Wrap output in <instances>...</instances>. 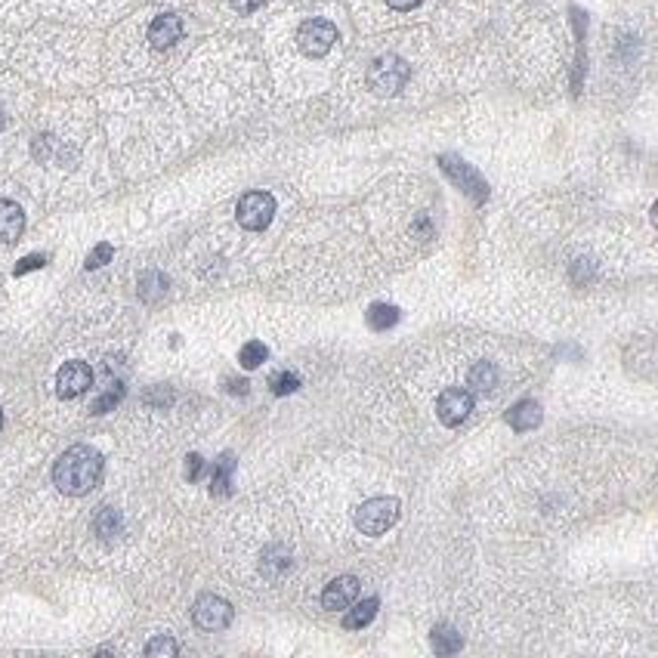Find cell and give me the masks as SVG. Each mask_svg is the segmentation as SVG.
Wrapping results in <instances>:
<instances>
[{"instance_id":"1","label":"cell","mask_w":658,"mask_h":658,"mask_svg":"<svg viewBox=\"0 0 658 658\" xmlns=\"http://www.w3.org/2000/svg\"><path fill=\"white\" fill-rule=\"evenodd\" d=\"M103 479V454L90 446H71L53 467V482L62 495L80 498L93 492Z\"/></svg>"},{"instance_id":"2","label":"cell","mask_w":658,"mask_h":658,"mask_svg":"<svg viewBox=\"0 0 658 658\" xmlns=\"http://www.w3.org/2000/svg\"><path fill=\"white\" fill-rule=\"evenodd\" d=\"M396 520H399V501L396 498H371L355 510V529L371 538L384 535Z\"/></svg>"},{"instance_id":"3","label":"cell","mask_w":658,"mask_h":658,"mask_svg":"<svg viewBox=\"0 0 658 658\" xmlns=\"http://www.w3.org/2000/svg\"><path fill=\"white\" fill-rule=\"evenodd\" d=\"M408 65L402 62L399 56H380L371 62V69H368V84H371L374 93H380V96H393V93H399L402 87L408 84Z\"/></svg>"},{"instance_id":"4","label":"cell","mask_w":658,"mask_h":658,"mask_svg":"<svg viewBox=\"0 0 658 658\" xmlns=\"http://www.w3.org/2000/svg\"><path fill=\"white\" fill-rule=\"evenodd\" d=\"M275 217V198L270 192H247L238 201V223L251 232H260L272 223Z\"/></svg>"},{"instance_id":"5","label":"cell","mask_w":658,"mask_h":658,"mask_svg":"<svg viewBox=\"0 0 658 658\" xmlns=\"http://www.w3.org/2000/svg\"><path fill=\"white\" fill-rule=\"evenodd\" d=\"M297 44L306 56H325V53L337 44V29H334L328 19H312V22L300 25Z\"/></svg>"},{"instance_id":"6","label":"cell","mask_w":658,"mask_h":658,"mask_svg":"<svg viewBox=\"0 0 658 658\" xmlns=\"http://www.w3.org/2000/svg\"><path fill=\"white\" fill-rule=\"evenodd\" d=\"M192 619L201 630H223V628H229V621H232V606L223 600V596L204 594V596H198V603H195Z\"/></svg>"},{"instance_id":"7","label":"cell","mask_w":658,"mask_h":658,"mask_svg":"<svg viewBox=\"0 0 658 658\" xmlns=\"http://www.w3.org/2000/svg\"><path fill=\"white\" fill-rule=\"evenodd\" d=\"M470 412H473V396L461 387L442 389L439 399H436V418L446 427H458Z\"/></svg>"},{"instance_id":"8","label":"cell","mask_w":658,"mask_h":658,"mask_svg":"<svg viewBox=\"0 0 658 658\" xmlns=\"http://www.w3.org/2000/svg\"><path fill=\"white\" fill-rule=\"evenodd\" d=\"M439 161H442V171H446L448 177H452L454 183H458L461 189H464V192L470 195V198L476 201V204H482V201L488 198V186H486V179H482L479 173L473 171V167L464 164V161L454 158V155H442Z\"/></svg>"},{"instance_id":"9","label":"cell","mask_w":658,"mask_h":658,"mask_svg":"<svg viewBox=\"0 0 658 658\" xmlns=\"http://www.w3.org/2000/svg\"><path fill=\"white\" fill-rule=\"evenodd\" d=\"M93 387V371L84 362H65L56 374V393L59 399H78Z\"/></svg>"},{"instance_id":"10","label":"cell","mask_w":658,"mask_h":658,"mask_svg":"<svg viewBox=\"0 0 658 658\" xmlns=\"http://www.w3.org/2000/svg\"><path fill=\"white\" fill-rule=\"evenodd\" d=\"M355 596H359V579H355V575H340V579H334L325 587V594H321V606L331 609V612H337V609L353 606Z\"/></svg>"},{"instance_id":"11","label":"cell","mask_w":658,"mask_h":658,"mask_svg":"<svg viewBox=\"0 0 658 658\" xmlns=\"http://www.w3.org/2000/svg\"><path fill=\"white\" fill-rule=\"evenodd\" d=\"M179 37H183V22H179V16H173V12H164V16H158L155 22L149 25V44L155 46V50H167V46H173Z\"/></svg>"},{"instance_id":"12","label":"cell","mask_w":658,"mask_h":658,"mask_svg":"<svg viewBox=\"0 0 658 658\" xmlns=\"http://www.w3.org/2000/svg\"><path fill=\"white\" fill-rule=\"evenodd\" d=\"M25 229V213L16 201H0V241L4 245H12V241L22 235Z\"/></svg>"},{"instance_id":"13","label":"cell","mask_w":658,"mask_h":658,"mask_svg":"<svg viewBox=\"0 0 658 658\" xmlns=\"http://www.w3.org/2000/svg\"><path fill=\"white\" fill-rule=\"evenodd\" d=\"M507 424L516 429V433H526V429H535L541 424V405L532 399H522L520 405H513V412L507 414Z\"/></svg>"},{"instance_id":"14","label":"cell","mask_w":658,"mask_h":658,"mask_svg":"<svg viewBox=\"0 0 658 658\" xmlns=\"http://www.w3.org/2000/svg\"><path fill=\"white\" fill-rule=\"evenodd\" d=\"M232 470H235V458L229 452L213 464V476H211V495L217 498H226L232 492Z\"/></svg>"},{"instance_id":"15","label":"cell","mask_w":658,"mask_h":658,"mask_svg":"<svg viewBox=\"0 0 658 658\" xmlns=\"http://www.w3.org/2000/svg\"><path fill=\"white\" fill-rule=\"evenodd\" d=\"M378 606H380L378 596H368V600L355 603V606L344 615V628L359 630V628H365V624H371V619L378 615Z\"/></svg>"},{"instance_id":"16","label":"cell","mask_w":658,"mask_h":658,"mask_svg":"<svg viewBox=\"0 0 658 658\" xmlns=\"http://www.w3.org/2000/svg\"><path fill=\"white\" fill-rule=\"evenodd\" d=\"M464 646V640H461V634L452 628V624H436L433 628V649L439 655H454L458 649Z\"/></svg>"},{"instance_id":"17","label":"cell","mask_w":658,"mask_h":658,"mask_svg":"<svg viewBox=\"0 0 658 658\" xmlns=\"http://www.w3.org/2000/svg\"><path fill=\"white\" fill-rule=\"evenodd\" d=\"M396 321H399V310L389 304H374L371 310H368V328H371V331H387Z\"/></svg>"},{"instance_id":"18","label":"cell","mask_w":658,"mask_h":658,"mask_svg":"<svg viewBox=\"0 0 658 658\" xmlns=\"http://www.w3.org/2000/svg\"><path fill=\"white\" fill-rule=\"evenodd\" d=\"M167 291V279L161 272H146L143 279H139V297L146 300V304H155V300L164 297Z\"/></svg>"},{"instance_id":"19","label":"cell","mask_w":658,"mask_h":658,"mask_svg":"<svg viewBox=\"0 0 658 658\" xmlns=\"http://www.w3.org/2000/svg\"><path fill=\"white\" fill-rule=\"evenodd\" d=\"M467 384L473 389H482V393H486V389H492L495 384H498V371H495L492 362H479V365L470 368Z\"/></svg>"},{"instance_id":"20","label":"cell","mask_w":658,"mask_h":658,"mask_svg":"<svg viewBox=\"0 0 658 658\" xmlns=\"http://www.w3.org/2000/svg\"><path fill=\"white\" fill-rule=\"evenodd\" d=\"M121 396H124V384H121V380H112V378H109V384H105L103 396H99V399L93 402L90 412H93V414H105V412H112V408H115L118 402H121Z\"/></svg>"},{"instance_id":"21","label":"cell","mask_w":658,"mask_h":658,"mask_svg":"<svg viewBox=\"0 0 658 658\" xmlns=\"http://www.w3.org/2000/svg\"><path fill=\"white\" fill-rule=\"evenodd\" d=\"M93 529H96L99 538H115V535L121 532V516L118 510L112 507H103L96 513V520H93Z\"/></svg>"},{"instance_id":"22","label":"cell","mask_w":658,"mask_h":658,"mask_svg":"<svg viewBox=\"0 0 658 658\" xmlns=\"http://www.w3.org/2000/svg\"><path fill=\"white\" fill-rule=\"evenodd\" d=\"M266 355H270V349L260 344V340H247V344L241 346V353H238V362L245 368H257V365H263V362H266Z\"/></svg>"},{"instance_id":"23","label":"cell","mask_w":658,"mask_h":658,"mask_svg":"<svg viewBox=\"0 0 658 658\" xmlns=\"http://www.w3.org/2000/svg\"><path fill=\"white\" fill-rule=\"evenodd\" d=\"M297 387H300V378H297V374H291V371H281V374H275V378H272V393L275 396H287V393H294Z\"/></svg>"},{"instance_id":"24","label":"cell","mask_w":658,"mask_h":658,"mask_svg":"<svg viewBox=\"0 0 658 658\" xmlns=\"http://www.w3.org/2000/svg\"><path fill=\"white\" fill-rule=\"evenodd\" d=\"M112 254H115V247L112 245H105V241L103 245H96L90 251V257H87V270H99V266H105L112 260Z\"/></svg>"},{"instance_id":"25","label":"cell","mask_w":658,"mask_h":658,"mask_svg":"<svg viewBox=\"0 0 658 658\" xmlns=\"http://www.w3.org/2000/svg\"><path fill=\"white\" fill-rule=\"evenodd\" d=\"M177 653H179V646L171 640V637H158V640H152L149 646H146V655H152V658H158V655H177Z\"/></svg>"},{"instance_id":"26","label":"cell","mask_w":658,"mask_h":658,"mask_svg":"<svg viewBox=\"0 0 658 658\" xmlns=\"http://www.w3.org/2000/svg\"><path fill=\"white\" fill-rule=\"evenodd\" d=\"M201 473H204V461H201V454H189V458H186V479L195 482V479H201Z\"/></svg>"},{"instance_id":"27","label":"cell","mask_w":658,"mask_h":658,"mask_svg":"<svg viewBox=\"0 0 658 658\" xmlns=\"http://www.w3.org/2000/svg\"><path fill=\"white\" fill-rule=\"evenodd\" d=\"M44 263H46V257H40V254H31V257L19 260L16 275H25V272H31V270H40V266H44Z\"/></svg>"},{"instance_id":"28","label":"cell","mask_w":658,"mask_h":658,"mask_svg":"<svg viewBox=\"0 0 658 658\" xmlns=\"http://www.w3.org/2000/svg\"><path fill=\"white\" fill-rule=\"evenodd\" d=\"M232 6L238 12H254V10H260V6H263V0H232Z\"/></svg>"},{"instance_id":"29","label":"cell","mask_w":658,"mask_h":658,"mask_svg":"<svg viewBox=\"0 0 658 658\" xmlns=\"http://www.w3.org/2000/svg\"><path fill=\"white\" fill-rule=\"evenodd\" d=\"M389 6H393V10H399V12H405V10H414V6L421 4V0H387Z\"/></svg>"},{"instance_id":"30","label":"cell","mask_w":658,"mask_h":658,"mask_svg":"<svg viewBox=\"0 0 658 658\" xmlns=\"http://www.w3.org/2000/svg\"><path fill=\"white\" fill-rule=\"evenodd\" d=\"M0 130H4V115H0Z\"/></svg>"},{"instance_id":"31","label":"cell","mask_w":658,"mask_h":658,"mask_svg":"<svg viewBox=\"0 0 658 658\" xmlns=\"http://www.w3.org/2000/svg\"><path fill=\"white\" fill-rule=\"evenodd\" d=\"M0 427H4V412H0Z\"/></svg>"}]
</instances>
